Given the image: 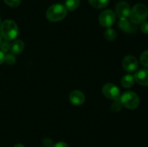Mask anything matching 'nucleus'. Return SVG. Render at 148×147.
<instances>
[{
  "instance_id": "nucleus-1",
  "label": "nucleus",
  "mask_w": 148,
  "mask_h": 147,
  "mask_svg": "<svg viewBox=\"0 0 148 147\" xmlns=\"http://www.w3.org/2000/svg\"><path fill=\"white\" fill-rule=\"evenodd\" d=\"M18 26L13 20H7L0 25V34L7 41L14 40L18 35Z\"/></svg>"
},
{
  "instance_id": "nucleus-2",
  "label": "nucleus",
  "mask_w": 148,
  "mask_h": 147,
  "mask_svg": "<svg viewBox=\"0 0 148 147\" xmlns=\"http://www.w3.org/2000/svg\"><path fill=\"white\" fill-rule=\"evenodd\" d=\"M67 14V10L64 5L56 4L51 6L46 11V18L51 22H56L65 18Z\"/></svg>"
},
{
  "instance_id": "nucleus-3",
  "label": "nucleus",
  "mask_w": 148,
  "mask_h": 147,
  "mask_svg": "<svg viewBox=\"0 0 148 147\" xmlns=\"http://www.w3.org/2000/svg\"><path fill=\"white\" fill-rule=\"evenodd\" d=\"M148 10L143 4H137L133 7L130 12V17L134 24H142L147 18Z\"/></svg>"
},
{
  "instance_id": "nucleus-4",
  "label": "nucleus",
  "mask_w": 148,
  "mask_h": 147,
  "mask_svg": "<svg viewBox=\"0 0 148 147\" xmlns=\"http://www.w3.org/2000/svg\"><path fill=\"white\" fill-rule=\"evenodd\" d=\"M120 102L124 107L129 110H134L140 105L138 95L132 91H127L120 96Z\"/></svg>"
},
{
  "instance_id": "nucleus-5",
  "label": "nucleus",
  "mask_w": 148,
  "mask_h": 147,
  "mask_svg": "<svg viewBox=\"0 0 148 147\" xmlns=\"http://www.w3.org/2000/svg\"><path fill=\"white\" fill-rule=\"evenodd\" d=\"M98 20L101 26L104 27H111L116 21V14L111 10H106L101 12Z\"/></svg>"
},
{
  "instance_id": "nucleus-6",
  "label": "nucleus",
  "mask_w": 148,
  "mask_h": 147,
  "mask_svg": "<svg viewBox=\"0 0 148 147\" xmlns=\"http://www.w3.org/2000/svg\"><path fill=\"white\" fill-rule=\"evenodd\" d=\"M102 93L106 97L112 100H117L120 98L119 89L114 84H106L102 88Z\"/></svg>"
},
{
  "instance_id": "nucleus-7",
  "label": "nucleus",
  "mask_w": 148,
  "mask_h": 147,
  "mask_svg": "<svg viewBox=\"0 0 148 147\" xmlns=\"http://www.w3.org/2000/svg\"><path fill=\"white\" fill-rule=\"evenodd\" d=\"M122 66L124 70L128 73L134 72L138 69L139 63L137 59L132 55L125 56L122 61Z\"/></svg>"
},
{
  "instance_id": "nucleus-8",
  "label": "nucleus",
  "mask_w": 148,
  "mask_h": 147,
  "mask_svg": "<svg viewBox=\"0 0 148 147\" xmlns=\"http://www.w3.org/2000/svg\"><path fill=\"white\" fill-rule=\"evenodd\" d=\"M130 12L131 9L128 3L124 1L117 3L116 6V14L120 19L128 18V17H130Z\"/></svg>"
},
{
  "instance_id": "nucleus-9",
  "label": "nucleus",
  "mask_w": 148,
  "mask_h": 147,
  "mask_svg": "<svg viewBox=\"0 0 148 147\" xmlns=\"http://www.w3.org/2000/svg\"><path fill=\"white\" fill-rule=\"evenodd\" d=\"M119 27L123 30L124 32L127 33H135L137 30V26L132 21L127 20V18H121L120 19L118 23Z\"/></svg>"
},
{
  "instance_id": "nucleus-10",
  "label": "nucleus",
  "mask_w": 148,
  "mask_h": 147,
  "mask_svg": "<svg viewBox=\"0 0 148 147\" xmlns=\"http://www.w3.org/2000/svg\"><path fill=\"white\" fill-rule=\"evenodd\" d=\"M69 101L74 105H81L85 102V95L79 90H74L69 94Z\"/></svg>"
},
{
  "instance_id": "nucleus-11",
  "label": "nucleus",
  "mask_w": 148,
  "mask_h": 147,
  "mask_svg": "<svg viewBox=\"0 0 148 147\" xmlns=\"http://www.w3.org/2000/svg\"><path fill=\"white\" fill-rule=\"evenodd\" d=\"M134 79L140 85L148 86V69H140L136 72Z\"/></svg>"
},
{
  "instance_id": "nucleus-12",
  "label": "nucleus",
  "mask_w": 148,
  "mask_h": 147,
  "mask_svg": "<svg viewBox=\"0 0 148 147\" xmlns=\"http://www.w3.org/2000/svg\"><path fill=\"white\" fill-rule=\"evenodd\" d=\"M25 48V43L23 40H16L13 41L11 44V48L10 50L12 53L14 55L20 54V53L23 51Z\"/></svg>"
},
{
  "instance_id": "nucleus-13",
  "label": "nucleus",
  "mask_w": 148,
  "mask_h": 147,
  "mask_svg": "<svg viewBox=\"0 0 148 147\" xmlns=\"http://www.w3.org/2000/svg\"><path fill=\"white\" fill-rule=\"evenodd\" d=\"M134 76L131 74H127L123 76L121 80V84L123 87L130 88L134 85Z\"/></svg>"
},
{
  "instance_id": "nucleus-14",
  "label": "nucleus",
  "mask_w": 148,
  "mask_h": 147,
  "mask_svg": "<svg viewBox=\"0 0 148 147\" xmlns=\"http://www.w3.org/2000/svg\"><path fill=\"white\" fill-rule=\"evenodd\" d=\"M89 4L96 9L105 8L109 4V0H88Z\"/></svg>"
},
{
  "instance_id": "nucleus-15",
  "label": "nucleus",
  "mask_w": 148,
  "mask_h": 147,
  "mask_svg": "<svg viewBox=\"0 0 148 147\" xmlns=\"http://www.w3.org/2000/svg\"><path fill=\"white\" fill-rule=\"evenodd\" d=\"M79 4L80 0H66L64 7L69 11H74L79 7Z\"/></svg>"
},
{
  "instance_id": "nucleus-16",
  "label": "nucleus",
  "mask_w": 148,
  "mask_h": 147,
  "mask_svg": "<svg viewBox=\"0 0 148 147\" xmlns=\"http://www.w3.org/2000/svg\"><path fill=\"white\" fill-rule=\"evenodd\" d=\"M104 35H105L106 39L108 41H113L116 39V32L115 30H114L113 28L111 27H108L106 30L105 31L104 33Z\"/></svg>"
},
{
  "instance_id": "nucleus-17",
  "label": "nucleus",
  "mask_w": 148,
  "mask_h": 147,
  "mask_svg": "<svg viewBox=\"0 0 148 147\" xmlns=\"http://www.w3.org/2000/svg\"><path fill=\"white\" fill-rule=\"evenodd\" d=\"M140 63L145 67L148 69V50H145L141 54L140 58Z\"/></svg>"
},
{
  "instance_id": "nucleus-18",
  "label": "nucleus",
  "mask_w": 148,
  "mask_h": 147,
  "mask_svg": "<svg viewBox=\"0 0 148 147\" xmlns=\"http://www.w3.org/2000/svg\"><path fill=\"white\" fill-rule=\"evenodd\" d=\"M122 106L123 105L121 103V102H120V99H117V100H115V102H114L112 105H111V110L113 112H117L121 110Z\"/></svg>"
},
{
  "instance_id": "nucleus-19",
  "label": "nucleus",
  "mask_w": 148,
  "mask_h": 147,
  "mask_svg": "<svg viewBox=\"0 0 148 147\" xmlns=\"http://www.w3.org/2000/svg\"><path fill=\"white\" fill-rule=\"evenodd\" d=\"M6 4L11 7H17L20 5L21 0H4Z\"/></svg>"
},
{
  "instance_id": "nucleus-20",
  "label": "nucleus",
  "mask_w": 148,
  "mask_h": 147,
  "mask_svg": "<svg viewBox=\"0 0 148 147\" xmlns=\"http://www.w3.org/2000/svg\"><path fill=\"white\" fill-rule=\"evenodd\" d=\"M0 47H1V50H2L4 53H7V52H8L9 50H10L11 44L9 43V41H7V40H6V41L1 43Z\"/></svg>"
},
{
  "instance_id": "nucleus-21",
  "label": "nucleus",
  "mask_w": 148,
  "mask_h": 147,
  "mask_svg": "<svg viewBox=\"0 0 148 147\" xmlns=\"http://www.w3.org/2000/svg\"><path fill=\"white\" fill-rule=\"evenodd\" d=\"M5 61L8 64H14L16 62V57L13 54H7L5 57Z\"/></svg>"
},
{
  "instance_id": "nucleus-22",
  "label": "nucleus",
  "mask_w": 148,
  "mask_h": 147,
  "mask_svg": "<svg viewBox=\"0 0 148 147\" xmlns=\"http://www.w3.org/2000/svg\"><path fill=\"white\" fill-rule=\"evenodd\" d=\"M141 30L145 34H148V22L145 21L141 24Z\"/></svg>"
},
{
  "instance_id": "nucleus-23",
  "label": "nucleus",
  "mask_w": 148,
  "mask_h": 147,
  "mask_svg": "<svg viewBox=\"0 0 148 147\" xmlns=\"http://www.w3.org/2000/svg\"><path fill=\"white\" fill-rule=\"evenodd\" d=\"M43 144H44L46 146H52V144H53V142H52V141L51 139H49V138H45L44 140H43Z\"/></svg>"
},
{
  "instance_id": "nucleus-24",
  "label": "nucleus",
  "mask_w": 148,
  "mask_h": 147,
  "mask_svg": "<svg viewBox=\"0 0 148 147\" xmlns=\"http://www.w3.org/2000/svg\"><path fill=\"white\" fill-rule=\"evenodd\" d=\"M51 147H69L67 144L64 142H58L52 146Z\"/></svg>"
},
{
  "instance_id": "nucleus-25",
  "label": "nucleus",
  "mask_w": 148,
  "mask_h": 147,
  "mask_svg": "<svg viewBox=\"0 0 148 147\" xmlns=\"http://www.w3.org/2000/svg\"><path fill=\"white\" fill-rule=\"evenodd\" d=\"M5 57L6 55L4 54V52L0 50V64H1V63L5 61Z\"/></svg>"
},
{
  "instance_id": "nucleus-26",
  "label": "nucleus",
  "mask_w": 148,
  "mask_h": 147,
  "mask_svg": "<svg viewBox=\"0 0 148 147\" xmlns=\"http://www.w3.org/2000/svg\"><path fill=\"white\" fill-rule=\"evenodd\" d=\"M14 147H24V146L21 144H15V145L14 146Z\"/></svg>"
},
{
  "instance_id": "nucleus-27",
  "label": "nucleus",
  "mask_w": 148,
  "mask_h": 147,
  "mask_svg": "<svg viewBox=\"0 0 148 147\" xmlns=\"http://www.w3.org/2000/svg\"><path fill=\"white\" fill-rule=\"evenodd\" d=\"M1 43H2V37H1V34H0V46H1Z\"/></svg>"
},
{
  "instance_id": "nucleus-28",
  "label": "nucleus",
  "mask_w": 148,
  "mask_h": 147,
  "mask_svg": "<svg viewBox=\"0 0 148 147\" xmlns=\"http://www.w3.org/2000/svg\"><path fill=\"white\" fill-rule=\"evenodd\" d=\"M0 25H1V18H0Z\"/></svg>"
}]
</instances>
